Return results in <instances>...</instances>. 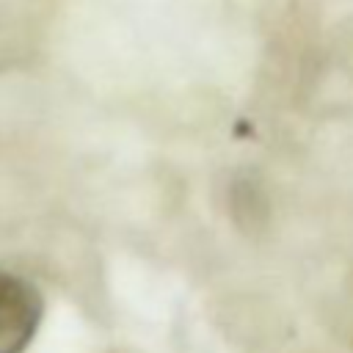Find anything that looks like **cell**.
Segmentation results:
<instances>
[{
    "instance_id": "6da1fadb",
    "label": "cell",
    "mask_w": 353,
    "mask_h": 353,
    "mask_svg": "<svg viewBox=\"0 0 353 353\" xmlns=\"http://www.w3.org/2000/svg\"><path fill=\"white\" fill-rule=\"evenodd\" d=\"M41 312L44 303L39 290L25 279L0 270V353H22L36 336Z\"/></svg>"
}]
</instances>
